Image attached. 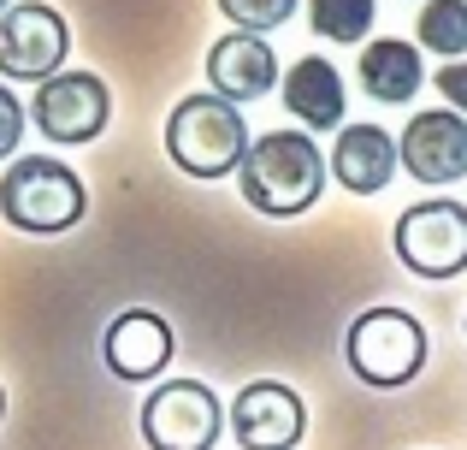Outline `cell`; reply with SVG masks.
Masks as SVG:
<instances>
[{
  "label": "cell",
  "mask_w": 467,
  "mask_h": 450,
  "mask_svg": "<svg viewBox=\"0 0 467 450\" xmlns=\"http://www.w3.org/2000/svg\"><path fill=\"white\" fill-rule=\"evenodd\" d=\"M355 78H361L367 101H379V107H409L414 95H420V83H426L420 42H409V36H373V42L361 47Z\"/></svg>",
  "instance_id": "15"
},
{
  "label": "cell",
  "mask_w": 467,
  "mask_h": 450,
  "mask_svg": "<svg viewBox=\"0 0 467 450\" xmlns=\"http://www.w3.org/2000/svg\"><path fill=\"white\" fill-rule=\"evenodd\" d=\"M326 166H331V178H337V190H349V196H385L390 178L402 173V149L385 125H361V119H355V125L337 131Z\"/></svg>",
  "instance_id": "13"
},
{
  "label": "cell",
  "mask_w": 467,
  "mask_h": 450,
  "mask_svg": "<svg viewBox=\"0 0 467 450\" xmlns=\"http://www.w3.org/2000/svg\"><path fill=\"white\" fill-rule=\"evenodd\" d=\"M219 12L231 18V30H249V36H273L278 24L296 18L302 0H213Z\"/></svg>",
  "instance_id": "18"
},
{
  "label": "cell",
  "mask_w": 467,
  "mask_h": 450,
  "mask_svg": "<svg viewBox=\"0 0 467 450\" xmlns=\"http://www.w3.org/2000/svg\"><path fill=\"white\" fill-rule=\"evenodd\" d=\"M171 356H178V332H171V320L160 309H119L101 332V361L125 385L160 380L171 368Z\"/></svg>",
  "instance_id": "10"
},
{
  "label": "cell",
  "mask_w": 467,
  "mask_h": 450,
  "mask_svg": "<svg viewBox=\"0 0 467 450\" xmlns=\"http://www.w3.org/2000/svg\"><path fill=\"white\" fill-rule=\"evenodd\" d=\"M462 326H467V320H462Z\"/></svg>",
  "instance_id": "23"
},
{
  "label": "cell",
  "mask_w": 467,
  "mask_h": 450,
  "mask_svg": "<svg viewBox=\"0 0 467 450\" xmlns=\"http://www.w3.org/2000/svg\"><path fill=\"white\" fill-rule=\"evenodd\" d=\"M373 18H379V0H308V30L319 42H337V47L367 42Z\"/></svg>",
  "instance_id": "16"
},
{
  "label": "cell",
  "mask_w": 467,
  "mask_h": 450,
  "mask_svg": "<svg viewBox=\"0 0 467 450\" xmlns=\"http://www.w3.org/2000/svg\"><path fill=\"white\" fill-rule=\"evenodd\" d=\"M137 433L149 450H213L225 433V403L202 380H166L149 392Z\"/></svg>",
  "instance_id": "6"
},
{
  "label": "cell",
  "mask_w": 467,
  "mask_h": 450,
  "mask_svg": "<svg viewBox=\"0 0 467 450\" xmlns=\"http://www.w3.org/2000/svg\"><path fill=\"white\" fill-rule=\"evenodd\" d=\"M432 83H438V95H444V101H450V107H456V113L467 119V59H450V66L438 71Z\"/></svg>",
  "instance_id": "20"
},
{
  "label": "cell",
  "mask_w": 467,
  "mask_h": 450,
  "mask_svg": "<svg viewBox=\"0 0 467 450\" xmlns=\"http://www.w3.org/2000/svg\"><path fill=\"white\" fill-rule=\"evenodd\" d=\"M71 24L47 0H18L0 12V78L6 83H47L66 71Z\"/></svg>",
  "instance_id": "8"
},
{
  "label": "cell",
  "mask_w": 467,
  "mask_h": 450,
  "mask_svg": "<svg viewBox=\"0 0 467 450\" xmlns=\"http://www.w3.org/2000/svg\"><path fill=\"white\" fill-rule=\"evenodd\" d=\"M390 249L414 278H432V285L462 278L467 273V202L432 196V202L402 208L397 225H390Z\"/></svg>",
  "instance_id": "5"
},
{
  "label": "cell",
  "mask_w": 467,
  "mask_h": 450,
  "mask_svg": "<svg viewBox=\"0 0 467 450\" xmlns=\"http://www.w3.org/2000/svg\"><path fill=\"white\" fill-rule=\"evenodd\" d=\"M278 101H285V113L302 131H343L349 125L343 119L349 113V89H343V71L326 54H302L285 71V83H278Z\"/></svg>",
  "instance_id": "14"
},
{
  "label": "cell",
  "mask_w": 467,
  "mask_h": 450,
  "mask_svg": "<svg viewBox=\"0 0 467 450\" xmlns=\"http://www.w3.org/2000/svg\"><path fill=\"white\" fill-rule=\"evenodd\" d=\"M24 131H30V107L12 95V83L0 78V161H18V149H24Z\"/></svg>",
  "instance_id": "19"
},
{
  "label": "cell",
  "mask_w": 467,
  "mask_h": 450,
  "mask_svg": "<svg viewBox=\"0 0 467 450\" xmlns=\"http://www.w3.org/2000/svg\"><path fill=\"white\" fill-rule=\"evenodd\" d=\"M30 125L42 131L54 149H78V142H95L107 125H113V89L101 83V71H59V78L36 83L30 95Z\"/></svg>",
  "instance_id": "7"
},
{
  "label": "cell",
  "mask_w": 467,
  "mask_h": 450,
  "mask_svg": "<svg viewBox=\"0 0 467 450\" xmlns=\"http://www.w3.org/2000/svg\"><path fill=\"white\" fill-rule=\"evenodd\" d=\"M402 149V173L426 190H444V184H462L467 178V119L456 107H426L402 125L397 137Z\"/></svg>",
  "instance_id": "11"
},
{
  "label": "cell",
  "mask_w": 467,
  "mask_h": 450,
  "mask_svg": "<svg viewBox=\"0 0 467 450\" xmlns=\"http://www.w3.org/2000/svg\"><path fill=\"white\" fill-rule=\"evenodd\" d=\"M89 214V190L54 154H18L0 173V220L24 237H66Z\"/></svg>",
  "instance_id": "4"
},
{
  "label": "cell",
  "mask_w": 467,
  "mask_h": 450,
  "mask_svg": "<svg viewBox=\"0 0 467 450\" xmlns=\"http://www.w3.org/2000/svg\"><path fill=\"white\" fill-rule=\"evenodd\" d=\"M326 154H319L314 131H266V137L249 142V154H243L237 166V190L243 202H249L254 214H266V220H296V214H308L319 196H326Z\"/></svg>",
  "instance_id": "1"
},
{
  "label": "cell",
  "mask_w": 467,
  "mask_h": 450,
  "mask_svg": "<svg viewBox=\"0 0 467 450\" xmlns=\"http://www.w3.org/2000/svg\"><path fill=\"white\" fill-rule=\"evenodd\" d=\"M231 421V439L243 450H296L308 439V403H302L296 385L285 380H254L231 397L225 409Z\"/></svg>",
  "instance_id": "9"
},
{
  "label": "cell",
  "mask_w": 467,
  "mask_h": 450,
  "mask_svg": "<svg viewBox=\"0 0 467 450\" xmlns=\"http://www.w3.org/2000/svg\"><path fill=\"white\" fill-rule=\"evenodd\" d=\"M6 6H18V0H0V12H6Z\"/></svg>",
  "instance_id": "22"
},
{
  "label": "cell",
  "mask_w": 467,
  "mask_h": 450,
  "mask_svg": "<svg viewBox=\"0 0 467 450\" xmlns=\"http://www.w3.org/2000/svg\"><path fill=\"white\" fill-rule=\"evenodd\" d=\"M414 42L426 54L462 59L467 54V0H426L420 18H414Z\"/></svg>",
  "instance_id": "17"
},
{
  "label": "cell",
  "mask_w": 467,
  "mask_h": 450,
  "mask_svg": "<svg viewBox=\"0 0 467 450\" xmlns=\"http://www.w3.org/2000/svg\"><path fill=\"white\" fill-rule=\"evenodd\" d=\"M249 142L254 137H249L243 107L225 101V95H213V89L183 95V101L166 113V154H171V166H178L183 178H195V184L231 178L243 166V154H249Z\"/></svg>",
  "instance_id": "2"
},
{
  "label": "cell",
  "mask_w": 467,
  "mask_h": 450,
  "mask_svg": "<svg viewBox=\"0 0 467 450\" xmlns=\"http://www.w3.org/2000/svg\"><path fill=\"white\" fill-rule=\"evenodd\" d=\"M0 421H6V385H0Z\"/></svg>",
  "instance_id": "21"
},
{
  "label": "cell",
  "mask_w": 467,
  "mask_h": 450,
  "mask_svg": "<svg viewBox=\"0 0 467 450\" xmlns=\"http://www.w3.org/2000/svg\"><path fill=\"white\" fill-rule=\"evenodd\" d=\"M426 356H432V338H426L420 314L397 309V302H373L349 320L343 332V361L349 373L367 385V392H402L426 373Z\"/></svg>",
  "instance_id": "3"
},
{
  "label": "cell",
  "mask_w": 467,
  "mask_h": 450,
  "mask_svg": "<svg viewBox=\"0 0 467 450\" xmlns=\"http://www.w3.org/2000/svg\"><path fill=\"white\" fill-rule=\"evenodd\" d=\"M285 83L278 71V47L266 36H249V30H225L213 47H207V89L225 95V101L249 107L261 95H273Z\"/></svg>",
  "instance_id": "12"
}]
</instances>
